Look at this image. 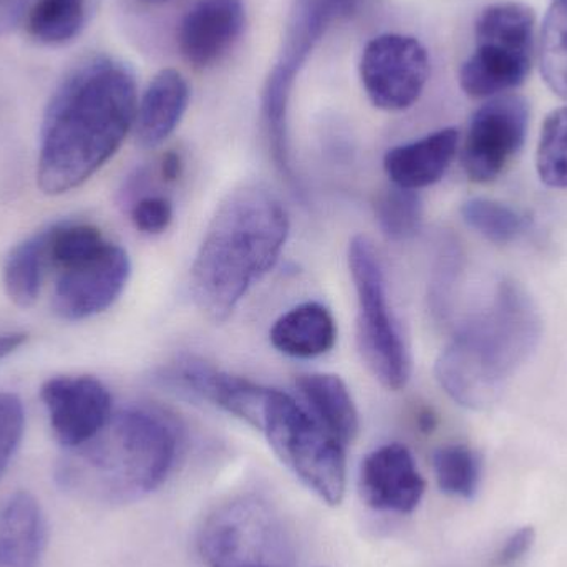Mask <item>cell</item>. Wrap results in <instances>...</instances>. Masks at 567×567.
<instances>
[{
  "mask_svg": "<svg viewBox=\"0 0 567 567\" xmlns=\"http://www.w3.org/2000/svg\"><path fill=\"white\" fill-rule=\"evenodd\" d=\"M132 70L110 55L76 63L53 90L42 126L37 186L43 195L72 192L110 162L135 125Z\"/></svg>",
  "mask_w": 567,
  "mask_h": 567,
  "instance_id": "obj_1",
  "label": "cell"
},
{
  "mask_svg": "<svg viewBox=\"0 0 567 567\" xmlns=\"http://www.w3.org/2000/svg\"><path fill=\"white\" fill-rule=\"evenodd\" d=\"M290 223L281 199L258 183L233 189L213 216L192 266L193 300L213 322H225L276 265Z\"/></svg>",
  "mask_w": 567,
  "mask_h": 567,
  "instance_id": "obj_2",
  "label": "cell"
},
{
  "mask_svg": "<svg viewBox=\"0 0 567 567\" xmlns=\"http://www.w3.org/2000/svg\"><path fill=\"white\" fill-rule=\"evenodd\" d=\"M182 432L162 410L130 406L110 416L89 442L66 450L56 468L63 492L95 505H126L165 485Z\"/></svg>",
  "mask_w": 567,
  "mask_h": 567,
  "instance_id": "obj_3",
  "label": "cell"
},
{
  "mask_svg": "<svg viewBox=\"0 0 567 567\" xmlns=\"http://www.w3.org/2000/svg\"><path fill=\"white\" fill-rule=\"evenodd\" d=\"M542 337L533 297L518 282L502 279L485 309L470 317L440 353L436 380L458 405L488 409L532 359Z\"/></svg>",
  "mask_w": 567,
  "mask_h": 567,
  "instance_id": "obj_4",
  "label": "cell"
},
{
  "mask_svg": "<svg viewBox=\"0 0 567 567\" xmlns=\"http://www.w3.org/2000/svg\"><path fill=\"white\" fill-rule=\"evenodd\" d=\"M258 430L284 465L327 505L342 503L347 485L346 443L327 430L303 403L268 389Z\"/></svg>",
  "mask_w": 567,
  "mask_h": 567,
  "instance_id": "obj_5",
  "label": "cell"
},
{
  "mask_svg": "<svg viewBox=\"0 0 567 567\" xmlns=\"http://www.w3.org/2000/svg\"><path fill=\"white\" fill-rule=\"evenodd\" d=\"M536 16L522 2H496L476 17L475 49L460 69L472 99H493L526 82L535 55Z\"/></svg>",
  "mask_w": 567,
  "mask_h": 567,
  "instance_id": "obj_6",
  "label": "cell"
},
{
  "mask_svg": "<svg viewBox=\"0 0 567 567\" xmlns=\"http://www.w3.org/2000/svg\"><path fill=\"white\" fill-rule=\"evenodd\" d=\"M350 276L357 293V343L363 362L385 389H405L412 377V355L393 316L379 252L365 236L350 241Z\"/></svg>",
  "mask_w": 567,
  "mask_h": 567,
  "instance_id": "obj_7",
  "label": "cell"
},
{
  "mask_svg": "<svg viewBox=\"0 0 567 567\" xmlns=\"http://www.w3.org/2000/svg\"><path fill=\"white\" fill-rule=\"evenodd\" d=\"M208 567H293L292 543L265 499L239 496L215 509L199 538Z\"/></svg>",
  "mask_w": 567,
  "mask_h": 567,
  "instance_id": "obj_8",
  "label": "cell"
},
{
  "mask_svg": "<svg viewBox=\"0 0 567 567\" xmlns=\"http://www.w3.org/2000/svg\"><path fill=\"white\" fill-rule=\"evenodd\" d=\"M357 2L359 0H296L293 3L281 59L269 75L262 95V120L269 150L279 173L284 175L293 168L287 138V106L296 73L332 20L340 13L355 9Z\"/></svg>",
  "mask_w": 567,
  "mask_h": 567,
  "instance_id": "obj_9",
  "label": "cell"
},
{
  "mask_svg": "<svg viewBox=\"0 0 567 567\" xmlns=\"http://www.w3.org/2000/svg\"><path fill=\"white\" fill-rule=\"evenodd\" d=\"M360 79L377 109L403 112L419 102L429 82V52L415 37H375L363 49Z\"/></svg>",
  "mask_w": 567,
  "mask_h": 567,
  "instance_id": "obj_10",
  "label": "cell"
},
{
  "mask_svg": "<svg viewBox=\"0 0 567 567\" xmlns=\"http://www.w3.org/2000/svg\"><path fill=\"white\" fill-rule=\"evenodd\" d=\"M529 105L523 96H493L470 120L462 150V166L475 183L498 178L525 145Z\"/></svg>",
  "mask_w": 567,
  "mask_h": 567,
  "instance_id": "obj_11",
  "label": "cell"
},
{
  "mask_svg": "<svg viewBox=\"0 0 567 567\" xmlns=\"http://www.w3.org/2000/svg\"><path fill=\"white\" fill-rule=\"evenodd\" d=\"M132 275V262L122 246L105 248L72 268L59 272L53 290V312L66 322L102 313L118 300Z\"/></svg>",
  "mask_w": 567,
  "mask_h": 567,
  "instance_id": "obj_12",
  "label": "cell"
},
{
  "mask_svg": "<svg viewBox=\"0 0 567 567\" xmlns=\"http://www.w3.org/2000/svg\"><path fill=\"white\" fill-rule=\"evenodd\" d=\"M56 440L66 450L92 440L109 423L112 396L92 375H62L47 380L40 389Z\"/></svg>",
  "mask_w": 567,
  "mask_h": 567,
  "instance_id": "obj_13",
  "label": "cell"
},
{
  "mask_svg": "<svg viewBox=\"0 0 567 567\" xmlns=\"http://www.w3.org/2000/svg\"><path fill=\"white\" fill-rule=\"evenodd\" d=\"M159 379L166 385L212 403L256 429L259 426L262 405L268 395L266 386L216 369L212 363L189 355L179 357L169 363Z\"/></svg>",
  "mask_w": 567,
  "mask_h": 567,
  "instance_id": "obj_14",
  "label": "cell"
},
{
  "mask_svg": "<svg viewBox=\"0 0 567 567\" xmlns=\"http://www.w3.org/2000/svg\"><path fill=\"white\" fill-rule=\"evenodd\" d=\"M425 486L415 458L400 443L373 450L360 466V495L377 512L396 515L415 512L425 495Z\"/></svg>",
  "mask_w": 567,
  "mask_h": 567,
  "instance_id": "obj_15",
  "label": "cell"
},
{
  "mask_svg": "<svg viewBox=\"0 0 567 567\" xmlns=\"http://www.w3.org/2000/svg\"><path fill=\"white\" fill-rule=\"evenodd\" d=\"M246 23L241 0H198L179 23L183 59L196 69H208L233 49Z\"/></svg>",
  "mask_w": 567,
  "mask_h": 567,
  "instance_id": "obj_16",
  "label": "cell"
},
{
  "mask_svg": "<svg viewBox=\"0 0 567 567\" xmlns=\"http://www.w3.org/2000/svg\"><path fill=\"white\" fill-rule=\"evenodd\" d=\"M460 133L443 128L386 152L383 169L392 185L419 189L435 185L445 176L458 152Z\"/></svg>",
  "mask_w": 567,
  "mask_h": 567,
  "instance_id": "obj_17",
  "label": "cell"
},
{
  "mask_svg": "<svg viewBox=\"0 0 567 567\" xmlns=\"http://www.w3.org/2000/svg\"><path fill=\"white\" fill-rule=\"evenodd\" d=\"M189 105V86L175 69L153 76L136 105L135 136L143 148H155L178 128Z\"/></svg>",
  "mask_w": 567,
  "mask_h": 567,
  "instance_id": "obj_18",
  "label": "cell"
},
{
  "mask_svg": "<svg viewBox=\"0 0 567 567\" xmlns=\"http://www.w3.org/2000/svg\"><path fill=\"white\" fill-rule=\"evenodd\" d=\"M47 548V522L39 502L19 492L0 503V567H39Z\"/></svg>",
  "mask_w": 567,
  "mask_h": 567,
  "instance_id": "obj_19",
  "label": "cell"
},
{
  "mask_svg": "<svg viewBox=\"0 0 567 567\" xmlns=\"http://www.w3.org/2000/svg\"><path fill=\"white\" fill-rule=\"evenodd\" d=\"M271 342L275 349L293 359L326 355L337 342L336 319L322 303H300L276 320Z\"/></svg>",
  "mask_w": 567,
  "mask_h": 567,
  "instance_id": "obj_20",
  "label": "cell"
},
{
  "mask_svg": "<svg viewBox=\"0 0 567 567\" xmlns=\"http://www.w3.org/2000/svg\"><path fill=\"white\" fill-rule=\"evenodd\" d=\"M296 386L307 410L340 442L349 445L357 439L359 412L346 382L339 375L307 373L296 380Z\"/></svg>",
  "mask_w": 567,
  "mask_h": 567,
  "instance_id": "obj_21",
  "label": "cell"
},
{
  "mask_svg": "<svg viewBox=\"0 0 567 567\" xmlns=\"http://www.w3.org/2000/svg\"><path fill=\"white\" fill-rule=\"evenodd\" d=\"M47 262L45 233L17 245L3 266V287L16 306L27 309L39 299Z\"/></svg>",
  "mask_w": 567,
  "mask_h": 567,
  "instance_id": "obj_22",
  "label": "cell"
},
{
  "mask_svg": "<svg viewBox=\"0 0 567 567\" xmlns=\"http://www.w3.org/2000/svg\"><path fill=\"white\" fill-rule=\"evenodd\" d=\"M86 0H35L27 13V30L37 42L63 45L85 23Z\"/></svg>",
  "mask_w": 567,
  "mask_h": 567,
  "instance_id": "obj_23",
  "label": "cell"
},
{
  "mask_svg": "<svg viewBox=\"0 0 567 567\" xmlns=\"http://www.w3.org/2000/svg\"><path fill=\"white\" fill-rule=\"evenodd\" d=\"M462 218L473 231L496 245H508L529 231V216L488 198L468 199L462 206Z\"/></svg>",
  "mask_w": 567,
  "mask_h": 567,
  "instance_id": "obj_24",
  "label": "cell"
},
{
  "mask_svg": "<svg viewBox=\"0 0 567 567\" xmlns=\"http://www.w3.org/2000/svg\"><path fill=\"white\" fill-rule=\"evenodd\" d=\"M539 70L553 93L567 102V0H556L539 37Z\"/></svg>",
  "mask_w": 567,
  "mask_h": 567,
  "instance_id": "obj_25",
  "label": "cell"
},
{
  "mask_svg": "<svg viewBox=\"0 0 567 567\" xmlns=\"http://www.w3.org/2000/svg\"><path fill=\"white\" fill-rule=\"evenodd\" d=\"M433 472L445 495L472 499L482 480V462L475 450L462 443L440 446L433 453Z\"/></svg>",
  "mask_w": 567,
  "mask_h": 567,
  "instance_id": "obj_26",
  "label": "cell"
},
{
  "mask_svg": "<svg viewBox=\"0 0 567 567\" xmlns=\"http://www.w3.org/2000/svg\"><path fill=\"white\" fill-rule=\"evenodd\" d=\"M377 223L383 235L393 241H405L419 233L423 219V205L419 193L392 185L377 196Z\"/></svg>",
  "mask_w": 567,
  "mask_h": 567,
  "instance_id": "obj_27",
  "label": "cell"
},
{
  "mask_svg": "<svg viewBox=\"0 0 567 567\" xmlns=\"http://www.w3.org/2000/svg\"><path fill=\"white\" fill-rule=\"evenodd\" d=\"M106 243L92 225L55 226L45 233L47 262L60 272L99 255Z\"/></svg>",
  "mask_w": 567,
  "mask_h": 567,
  "instance_id": "obj_28",
  "label": "cell"
},
{
  "mask_svg": "<svg viewBox=\"0 0 567 567\" xmlns=\"http://www.w3.org/2000/svg\"><path fill=\"white\" fill-rule=\"evenodd\" d=\"M536 168L546 186L567 189V106L546 116L536 153Z\"/></svg>",
  "mask_w": 567,
  "mask_h": 567,
  "instance_id": "obj_29",
  "label": "cell"
},
{
  "mask_svg": "<svg viewBox=\"0 0 567 567\" xmlns=\"http://www.w3.org/2000/svg\"><path fill=\"white\" fill-rule=\"evenodd\" d=\"M25 429V413L19 396L0 393V478L9 468Z\"/></svg>",
  "mask_w": 567,
  "mask_h": 567,
  "instance_id": "obj_30",
  "label": "cell"
},
{
  "mask_svg": "<svg viewBox=\"0 0 567 567\" xmlns=\"http://www.w3.org/2000/svg\"><path fill=\"white\" fill-rule=\"evenodd\" d=\"M132 221L145 235H162L173 221V203L165 196H145L132 208Z\"/></svg>",
  "mask_w": 567,
  "mask_h": 567,
  "instance_id": "obj_31",
  "label": "cell"
},
{
  "mask_svg": "<svg viewBox=\"0 0 567 567\" xmlns=\"http://www.w3.org/2000/svg\"><path fill=\"white\" fill-rule=\"evenodd\" d=\"M458 252L450 249L442 256V265H440V276L435 279V290H433V309L440 316L449 312V300L452 299V289L455 286L456 275H458Z\"/></svg>",
  "mask_w": 567,
  "mask_h": 567,
  "instance_id": "obj_32",
  "label": "cell"
},
{
  "mask_svg": "<svg viewBox=\"0 0 567 567\" xmlns=\"http://www.w3.org/2000/svg\"><path fill=\"white\" fill-rule=\"evenodd\" d=\"M536 542V532L533 526H525L519 528L518 532L513 533L505 545L499 548L495 556L496 567H509L516 565L519 559L525 558L532 551L533 545Z\"/></svg>",
  "mask_w": 567,
  "mask_h": 567,
  "instance_id": "obj_33",
  "label": "cell"
},
{
  "mask_svg": "<svg viewBox=\"0 0 567 567\" xmlns=\"http://www.w3.org/2000/svg\"><path fill=\"white\" fill-rule=\"evenodd\" d=\"M183 162L182 156L176 152H168L163 156L159 165V175L165 182H176L182 176Z\"/></svg>",
  "mask_w": 567,
  "mask_h": 567,
  "instance_id": "obj_34",
  "label": "cell"
},
{
  "mask_svg": "<svg viewBox=\"0 0 567 567\" xmlns=\"http://www.w3.org/2000/svg\"><path fill=\"white\" fill-rule=\"evenodd\" d=\"M27 339H29V336L23 332L0 333V360L12 355L16 350H19L27 342Z\"/></svg>",
  "mask_w": 567,
  "mask_h": 567,
  "instance_id": "obj_35",
  "label": "cell"
},
{
  "mask_svg": "<svg viewBox=\"0 0 567 567\" xmlns=\"http://www.w3.org/2000/svg\"><path fill=\"white\" fill-rule=\"evenodd\" d=\"M143 3H148V6H163V3L173 2V0H142Z\"/></svg>",
  "mask_w": 567,
  "mask_h": 567,
  "instance_id": "obj_36",
  "label": "cell"
},
{
  "mask_svg": "<svg viewBox=\"0 0 567 567\" xmlns=\"http://www.w3.org/2000/svg\"><path fill=\"white\" fill-rule=\"evenodd\" d=\"M555 2H556V0H555Z\"/></svg>",
  "mask_w": 567,
  "mask_h": 567,
  "instance_id": "obj_37",
  "label": "cell"
}]
</instances>
